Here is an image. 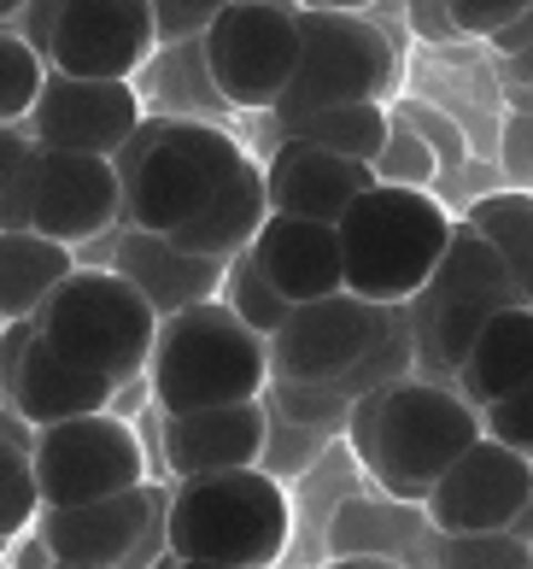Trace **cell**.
Segmentation results:
<instances>
[{"label": "cell", "instance_id": "6da1fadb", "mask_svg": "<svg viewBox=\"0 0 533 569\" xmlns=\"http://www.w3.org/2000/svg\"><path fill=\"white\" fill-rule=\"evenodd\" d=\"M486 435L481 411L445 382H399L358 399L352 440L381 493L404 505H429L440 476Z\"/></svg>", "mask_w": 533, "mask_h": 569}, {"label": "cell", "instance_id": "7a4b0ae2", "mask_svg": "<svg viewBox=\"0 0 533 569\" xmlns=\"http://www.w3.org/2000/svg\"><path fill=\"white\" fill-rule=\"evenodd\" d=\"M123 177V229L182 236L241 177L247 147L205 118H159L112 159Z\"/></svg>", "mask_w": 533, "mask_h": 569}, {"label": "cell", "instance_id": "3957f363", "mask_svg": "<svg viewBox=\"0 0 533 569\" xmlns=\"http://www.w3.org/2000/svg\"><path fill=\"white\" fill-rule=\"evenodd\" d=\"M293 540V499L270 470L177 481L164 499V552L218 569H275Z\"/></svg>", "mask_w": 533, "mask_h": 569}, {"label": "cell", "instance_id": "277c9868", "mask_svg": "<svg viewBox=\"0 0 533 569\" xmlns=\"http://www.w3.org/2000/svg\"><path fill=\"white\" fill-rule=\"evenodd\" d=\"M452 218L422 188L375 182L364 200L340 218V259H346V293L381 311H404L422 300L434 270L452 247Z\"/></svg>", "mask_w": 533, "mask_h": 569}, {"label": "cell", "instance_id": "5b68a950", "mask_svg": "<svg viewBox=\"0 0 533 569\" xmlns=\"http://www.w3.org/2000/svg\"><path fill=\"white\" fill-rule=\"evenodd\" d=\"M270 376V341H259L223 300L177 311L159 323V347L147 365V388L164 417L218 411V406H259Z\"/></svg>", "mask_w": 533, "mask_h": 569}, {"label": "cell", "instance_id": "8992f818", "mask_svg": "<svg viewBox=\"0 0 533 569\" xmlns=\"http://www.w3.org/2000/svg\"><path fill=\"white\" fill-rule=\"evenodd\" d=\"M159 323L164 318L147 306V293L105 264V270H77V277L41 306L36 335L66 358V365L123 388V382H135V376H147V365H153Z\"/></svg>", "mask_w": 533, "mask_h": 569}, {"label": "cell", "instance_id": "52a82bcc", "mask_svg": "<svg viewBox=\"0 0 533 569\" xmlns=\"http://www.w3.org/2000/svg\"><path fill=\"white\" fill-rule=\"evenodd\" d=\"M293 24H300V71L275 107V123L323 107H358V100L381 107V94L399 89V48L370 12L293 7Z\"/></svg>", "mask_w": 533, "mask_h": 569}, {"label": "cell", "instance_id": "ba28073f", "mask_svg": "<svg viewBox=\"0 0 533 569\" xmlns=\"http://www.w3.org/2000/svg\"><path fill=\"white\" fill-rule=\"evenodd\" d=\"M504 306H522L516 288H510L499 252L486 247L469 223L452 229V247H445V259L434 270V282L422 288V300H411V341H416V358L422 370L434 376H452L463 370L469 347H475V335L486 329V318Z\"/></svg>", "mask_w": 533, "mask_h": 569}, {"label": "cell", "instance_id": "9c48e42d", "mask_svg": "<svg viewBox=\"0 0 533 569\" xmlns=\"http://www.w3.org/2000/svg\"><path fill=\"white\" fill-rule=\"evenodd\" d=\"M200 59H205V77H211L223 107L275 112L288 100L293 71H300V24H293V7L229 0L211 18Z\"/></svg>", "mask_w": 533, "mask_h": 569}, {"label": "cell", "instance_id": "30bf717a", "mask_svg": "<svg viewBox=\"0 0 533 569\" xmlns=\"http://www.w3.org/2000/svg\"><path fill=\"white\" fill-rule=\"evenodd\" d=\"M30 463H36L41 511H77V505H100V499L147 488L141 435L112 411L41 429L30 447Z\"/></svg>", "mask_w": 533, "mask_h": 569}, {"label": "cell", "instance_id": "8fae6325", "mask_svg": "<svg viewBox=\"0 0 533 569\" xmlns=\"http://www.w3.org/2000/svg\"><path fill=\"white\" fill-rule=\"evenodd\" d=\"M7 229H36L59 247H82L123 229V177L112 159H89V153H53L36 147L24 177H18Z\"/></svg>", "mask_w": 533, "mask_h": 569}, {"label": "cell", "instance_id": "7c38bea8", "mask_svg": "<svg viewBox=\"0 0 533 569\" xmlns=\"http://www.w3.org/2000/svg\"><path fill=\"white\" fill-rule=\"evenodd\" d=\"M393 323H399V311L364 306L352 293H334V300H316V306H293L282 335L270 341V376L282 388H334L388 341Z\"/></svg>", "mask_w": 533, "mask_h": 569}, {"label": "cell", "instance_id": "4fadbf2b", "mask_svg": "<svg viewBox=\"0 0 533 569\" xmlns=\"http://www.w3.org/2000/svg\"><path fill=\"white\" fill-rule=\"evenodd\" d=\"M429 529L445 540H475V535H510L533 511V463L522 452L499 447L493 435H481L452 470L440 476L429 493Z\"/></svg>", "mask_w": 533, "mask_h": 569}, {"label": "cell", "instance_id": "5bb4252c", "mask_svg": "<svg viewBox=\"0 0 533 569\" xmlns=\"http://www.w3.org/2000/svg\"><path fill=\"white\" fill-rule=\"evenodd\" d=\"M153 7L147 0H77L59 7L48 71L82 82H130L153 59Z\"/></svg>", "mask_w": 533, "mask_h": 569}, {"label": "cell", "instance_id": "9a60e30c", "mask_svg": "<svg viewBox=\"0 0 533 569\" xmlns=\"http://www.w3.org/2000/svg\"><path fill=\"white\" fill-rule=\"evenodd\" d=\"M141 94L135 82H82V77H53L30 112V141L53 153H89V159H118L141 136Z\"/></svg>", "mask_w": 533, "mask_h": 569}, {"label": "cell", "instance_id": "2e32d148", "mask_svg": "<svg viewBox=\"0 0 533 569\" xmlns=\"http://www.w3.org/2000/svg\"><path fill=\"white\" fill-rule=\"evenodd\" d=\"M36 540L48 546L53 563L77 569H135L147 558V546L164 540V505L153 488L77 505V511H41Z\"/></svg>", "mask_w": 533, "mask_h": 569}, {"label": "cell", "instance_id": "e0dca14e", "mask_svg": "<svg viewBox=\"0 0 533 569\" xmlns=\"http://www.w3.org/2000/svg\"><path fill=\"white\" fill-rule=\"evenodd\" d=\"M264 440H270L264 399H259V406H218V411L164 417V470L177 481L259 470Z\"/></svg>", "mask_w": 533, "mask_h": 569}, {"label": "cell", "instance_id": "ac0fdd59", "mask_svg": "<svg viewBox=\"0 0 533 569\" xmlns=\"http://www.w3.org/2000/svg\"><path fill=\"white\" fill-rule=\"evenodd\" d=\"M252 264L288 306H316L346 293V259H340V229L311 223V218H282L270 212L264 236L252 241Z\"/></svg>", "mask_w": 533, "mask_h": 569}, {"label": "cell", "instance_id": "d6986e66", "mask_svg": "<svg viewBox=\"0 0 533 569\" xmlns=\"http://www.w3.org/2000/svg\"><path fill=\"white\" fill-rule=\"evenodd\" d=\"M264 182H270V206L282 218H311V223L340 229V218L375 188V171L370 164H352V159H334L323 147L282 141L264 164Z\"/></svg>", "mask_w": 533, "mask_h": 569}, {"label": "cell", "instance_id": "ffe728a7", "mask_svg": "<svg viewBox=\"0 0 533 569\" xmlns=\"http://www.w3.org/2000/svg\"><path fill=\"white\" fill-rule=\"evenodd\" d=\"M112 270L147 293V306H153L159 318H177V311L223 300V277H229V264L194 259V252H182L170 236H141V229H123L118 236Z\"/></svg>", "mask_w": 533, "mask_h": 569}, {"label": "cell", "instance_id": "44dd1931", "mask_svg": "<svg viewBox=\"0 0 533 569\" xmlns=\"http://www.w3.org/2000/svg\"><path fill=\"white\" fill-rule=\"evenodd\" d=\"M112 393H118V382H100V376L66 365V358H59L36 335V341L24 347V365H18V382H12L7 411L24 429L41 435V429H59V423H77V417L112 411Z\"/></svg>", "mask_w": 533, "mask_h": 569}, {"label": "cell", "instance_id": "7402d4cb", "mask_svg": "<svg viewBox=\"0 0 533 569\" xmlns=\"http://www.w3.org/2000/svg\"><path fill=\"white\" fill-rule=\"evenodd\" d=\"M452 388L475 411H493L504 399H516L522 388H533V306H504L486 318Z\"/></svg>", "mask_w": 533, "mask_h": 569}, {"label": "cell", "instance_id": "603a6c76", "mask_svg": "<svg viewBox=\"0 0 533 569\" xmlns=\"http://www.w3.org/2000/svg\"><path fill=\"white\" fill-rule=\"evenodd\" d=\"M270 182H264V164H241V177H234L218 200L205 206V212L182 229V236H170L182 252H194V259H211V264H234L241 252H252V241L264 236L270 223Z\"/></svg>", "mask_w": 533, "mask_h": 569}, {"label": "cell", "instance_id": "cb8c5ba5", "mask_svg": "<svg viewBox=\"0 0 533 569\" xmlns=\"http://www.w3.org/2000/svg\"><path fill=\"white\" fill-rule=\"evenodd\" d=\"M77 277L71 247H59L36 229H7L0 236V329L7 323H36L41 306Z\"/></svg>", "mask_w": 533, "mask_h": 569}, {"label": "cell", "instance_id": "d4e9b609", "mask_svg": "<svg viewBox=\"0 0 533 569\" xmlns=\"http://www.w3.org/2000/svg\"><path fill=\"white\" fill-rule=\"evenodd\" d=\"M388 136H393V118H388V107H375V100H358V107H323V112H305V118H282V141L323 147V153L370 164V171H375Z\"/></svg>", "mask_w": 533, "mask_h": 569}, {"label": "cell", "instance_id": "484cf974", "mask_svg": "<svg viewBox=\"0 0 533 569\" xmlns=\"http://www.w3.org/2000/svg\"><path fill=\"white\" fill-rule=\"evenodd\" d=\"M463 223L499 252V264H504L510 288H516V300L533 306V194H516V188L486 194V200H475V212H469Z\"/></svg>", "mask_w": 533, "mask_h": 569}, {"label": "cell", "instance_id": "4316f807", "mask_svg": "<svg viewBox=\"0 0 533 569\" xmlns=\"http://www.w3.org/2000/svg\"><path fill=\"white\" fill-rule=\"evenodd\" d=\"M41 89H48V59L18 36V24H0V130H24Z\"/></svg>", "mask_w": 533, "mask_h": 569}, {"label": "cell", "instance_id": "83f0119b", "mask_svg": "<svg viewBox=\"0 0 533 569\" xmlns=\"http://www.w3.org/2000/svg\"><path fill=\"white\" fill-rule=\"evenodd\" d=\"M36 522H41V488H36L30 447L0 435V552L24 540Z\"/></svg>", "mask_w": 533, "mask_h": 569}, {"label": "cell", "instance_id": "f1b7e54d", "mask_svg": "<svg viewBox=\"0 0 533 569\" xmlns=\"http://www.w3.org/2000/svg\"><path fill=\"white\" fill-rule=\"evenodd\" d=\"M223 306H229L252 335H259V341H275V335H282V323H288V311H293L282 293L264 282V270L252 264V252H241V259L229 264V277H223Z\"/></svg>", "mask_w": 533, "mask_h": 569}, {"label": "cell", "instance_id": "f546056e", "mask_svg": "<svg viewBox=\"0 0 533 569\" xmlns=\"http://www.w3.org/2000/svg\"><path fill=\"white\" fill-rule=\"evenodd\" d=\"M375 182H388V188H422L429 194V182H434V147L411 136L404 123H393V136L388 147H381V159H375Z\"/></svg>", "mask_w": 533, "mask_h": 569}, {"label": "cell", "instance_id": "4dcf8cb0", "mask_svg": "<svg viewBox=\"0 0 533 569\" xmlns=\"http://www.w3.org/2000/svg\"><path fill=\"white\" fill-rule=\"evenodd\" d=\"M445 540V535H440ZM434 569H527V546L510 535H475V540H445V558Z\"/></svg>", "mask_w": 533, "mask_h": 569}, {"label": "cell", "instance_id": "1f68e13d", "mask_svg": "<svg viewBox=\"0 0 533 569\" xmlns=\"http://www.w3.org/2000/svg\"><path fill=\"white\" fill-rule=\"evenodd\" d=\"M445 12H452V30L463 41H486V36H510L533 7H522V0H452Z\"/></svg>", "mask_w": 533, "mask_h": 569}, {"label": "cell", "instance_id": "d6a6232c", "mask_svg": "<svg viewBox=\"0 0 533 569\" xmlns=\"http://www.w3.org/2000/svg\"><path fill=\"white\" fill-rule=\"evenodd\" d=\"M218 7L205 0H170V7H153V41L159 48H188V41H205Z\"/></svg>", "mask_w": 533, "mask_h": 569}, {"label": "cell", "instance_id": "836d02e7", "mask_svg": "<svg viewBox=\"0 0 533 569\" xmlns=\"http://www.w3.org/2000/svg\"><path fill=\"white\" fill-rule=\"evenodd\" d=\"M481 423L499 447L522 452L533 463V388H522L516 399H504V406H493V411H481Z\"/></svg>", "mask_w": 533, "mask_h": 569}, {"label": "cell", "instance_id": "e575fe53", "mask_svg": "<svg viewBox=\"0 0 533 569\" xmlns=\"http://www.w3.org/2000/svg\"><path fill=\"white\" fill-rule=\"evenodd\" d=\"M36 153L30 130H0V236H7V212H12V194H18V177Z\"/></svg>", "mask_w": 533, "mask_h": 569}, {"label": "cell", "instance_id": "d590c367", "mask_svg": "<svg viewBox=\"0 0 533 569\" xmlns=\"http://www.w3.org/2000/svg\"><path fill=\"white\" fill-rule=\"evenodd\" d=\"M53 24H59V7H24L18 12V36L30 41V48L48 59V41H53Z\"/></svg>", "mask_w": 533, "mask_h": 569}, {"label": "cell", "instance_id": "8d00e7d4", "mask_svg": "<svg viewBox=\"0 0 533 569\" xmlns=\"http://www.w3.org/2000/svg\"><path fill=\"white\" fill-rule=\"evenodd\" d=\"M411 30L429 36V41H463L452 30V12H445V7H411Z\"/></svg>", "mask_w": 533, "mask_h": 569}, {"label": "cell", "instance_id": "74e56055", "mask_svg": "<svg viewBox=\"0 0 533 569\" xmlns=\"http://www.w3.org/2000/svg\"><path fill=\"white\" fill-rule=\"evenodd\" d=\"M329 569H399V563H388V558H340Z\"/></svg>", "mask_w": 533, "mask_h": 569}, {"label": "cell", "instance_id": "f35d334b", "mask_svg": "<svg viewBox=\"0 0 533 569\" xmlns=\"http://www.w3.org/2000/svg\"><path fill=\"white\" fill-rule=\"evenodd\" d=\"M164 569H218V563H182V558H164Z\"/></svg>", "mask_w": 533, "mask_h": 569}, {"label": "cell", "instance_id": "ab89813d", "mask_svg": "<svg viewBox=\"0 0 533 569\" xmlns=\"http://www.w3.org/2000/svg\"><path fill=\"white\" fill-rule=\"evenodd\" d=\"M53 569H77V563H53Z\"/></svg>", "mask_w": 533, "mask_h": 569}, {"label": "cell", "instance_id": "60d3db41", "mask_svg": "<svg viewBox=\"0 0 533 569\" xmlns=\"http://www.w3.org/2000/svg\"><path fill=\"white\" fill-rule=\"evenodd\" d=\"M0 569H7V563H0Z\"/></svg>", "mask_w": 533, "mask_h": 569}]
</instances>
